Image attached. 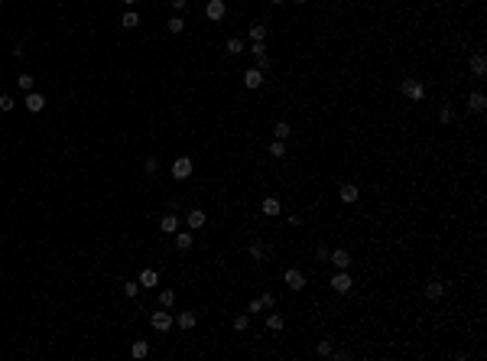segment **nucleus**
<instances>
[{
    "instance_id": "6e6552de",
    "label": "nucleus",
    "mask_w": 487,
    "mask_h": 361,
    "mask_svg": "<svg viewBox=\"0 0 487 361\" xmlns=\"http://www.w3.org/2000/svg\"><path fill=\"white\" fill-rule=\"evenodd\" d=\"M328 263H331L335 270H348V267H351V254L344 251V248H335V251L328 254Z\"/></svg>"
},
{
    "instance_id": "b1692460",
    "label": "nucleus",
    "mask_w": 487,
    "mask_h": 361,
    "mask_svg": "<svg viewBox=\"0 0 487 361\" xmlns=\"http://www.w3.org/2000/svg\"><path fill=\"white\" fill-rule=\"evenodd\" d=\"M331 351H335L331 339H322V342H318V345H315V355H318V358H331Z\"/></svg>"
},
{
    "instance_id": "f3484780",
    "label": "nucleus",
    "mask_w": 487,
    "mask_h": 361,
    "mask_svg": "<svg viewBox=\"0 0 487 361\" xmlns=\"http://www.w3.org/2000/svg\"><path fill=\"white\" fill-rule=\"evenodd\" d=\"M159 231H163V234H175V231H179V218H175V215H163V218H159Z\"/></svg>"
},
{
    "instance_id": "393cba45",
    "label": "nucleus",
    "mask_w": 487,
    "mask_h": 361,
    "mask_svg": "<svg viewBox=\"0 0 487 361\" xmlns=\"http://www.w3.org/2000/svg\"><path fill=\"white\" fill-rule=\"evenodd\" d=\"M270 156H273V160L286 156V140H273V143H270Z\"/></svg>"
},
{
    "instance_id": "c756f323",
    "label": "nucleus",
    "mask_w": 487,
    "mask_h": 361,
    "mask_svg": "<svg viewBox=\"0 0 487 361\" xmlns=\"http://www.w3.org/2000/svg\"><path fill=\"white\" fill-rule=\"evenodd\" d=\"M289 134H292V130H289V124H286V121H279V124L273 127V137H276V140H286Z\"/></svg>"
},
{
    "instance_id": "7c9ffc66",
    "label": "nucleus",
    "mask_w": 487,
    "mask_h": 361,
    "mask_svg": "<svg viewBox=\"0 0 487 361\" xmlns=\"http://www.w3.org/2000/svg\"><path fill=\"white\" fill-rule=\"evenodd\" d=\"M192 241H195L192 234H175V248H179V251H189V248H192Z\"/></svg>"
},
{
    "instance_id": "cd10ccee",
    "label": "nucleus",
    "mask_w": 487,
    "mask_h": 361,
    "mask_svg": "<svg viewBox=\"0 0 487 361\" xmlns=\"http://www.w3.org/2000/svg\"><path fill=\"white\" fill-rule=\"evenodd\" d=\"M227 52H231V56L237 59V56H241V52H244V39H237V36H231V39H227Z\"/></svg>"
},
{
    "instance_id": "412c9836",
    "label": "nucleus",
    "mask_w": 487,
    "mask_h": 361,
    "mask_svg": "<svg viewBox=\"0 0 487 361\" xmlns=\"http://www.w3.org/2000/svg\"><path fill=\"white\" fill-rule=\"evenodd\" d=\"M267 329H270V332H283V329H286V319H283L279 312H270V316H267Z\"/></svg>"
},
{
    "instance_id": "dca6fc26",
    "label": "nucleus",
    "mask_w": 487,
    "mask_h": 361,
    "mask_svg": "<svg viewBox=\"0 0 487 361\" xmlns=\"http://www.w3.org/2000/svg\"><path fill=\"white\" fill-rule=\"evenodd\" d=\"M244 85L250 88V91H257V88L263 85V72H260V68H247V72H244Z\"/></svg>"
},
{
    "instance_id": "58836bf2",
    "label": "nucleus",
    "mask_w": 487,
    "mask_h": 361,
    "mask_svg": "<svg viewBox=\"0 0 487 361\" xmlns=\"http://www.w3.org/2000/svg\"><path fill=\"white\" fill-rule=\"evenodd\" d=\"M331 358H335V361H348L351 351H348V348H338V351H331Z\"/></svg>"
},
{
    "instance_id": "20e7f679",
    "label": "nucleus",
    "mask_w": 487,
    "mask_h": 361,
    "mask_svg": "<svg viewBox=\"0 0 487 361\" xmlns=\"http://www.w3.org/2000/svg\"><path fill=\"white\" fill-rule=\"evenodd\" d=\"M283 280H286V286L292 290V293H299V290H305V283H309V280H305V274H302V270H299V267H289L286 274H283Z\"/></svg>"
},
{
    "instance_id": "0eeeda50",
    "label": "nucleus",
    "mask_w": 487,
    "mask_h": 361,
    "mask_svg": "<svg viewBox=\"0 0 487 361\" xmlns=\"http://www.w3.org/2000/svg\"><path fill=\"white\" fill-rule=\"evenodd\" d=\"M338 199L344 202V205H354V202L361 199V189L354 186V182H341V186H338Z\"/></svg>"
},
{
    "instance_id": "a19ab883",
    "label": "nucleus",
    "mask_w": 487,
    "mask_h": 361,
    "mask_svg": "<svg viewBox=\"0 0 487 361\" xmlns=\"http://www.w3.org/2000/svg\"><path fill=\"white\" fill-rule=\"evenodd\" d=\"M260 309H263V303H260V299H250V306H247V312H260Z\"/></svg>"
},
{
    "instance_id": "a211bd4d",
    "label": "nucleus",
    "mask_w": 487,
    "mask_h": 361,
    "mask_svg": "<svg viewBox=\"0 0 487 361\" xmlns=\"http://www.w3.org/2000/svg\"><path fill=\"white\" fill-rule=\"evenodd\" d=\"M247 39H250V42H263V39H267V26H263V23L247 26Z\"/></svg>"
},
{
    "instance_id": "c9c22d12",
    "label": "nucleus",
    "mask_w": 487,
    "mask_h": 361,
    "mask_svg": "<svg viewBox=\"0 0 487 361\" xmlns=\"http://www.w3.org/2000/svg\"><path fill=\"white\" fill-rule=\"evenodd\" d=\"M13 108H16V101L10 98V94H0V111H4V114H10Z\"/></svg>"
},
{
    "instance_id": "2f4dec72",
    "label": "nucleus",
    "mask_w": 487,
    "mask_h": 361,
    "mask_svg": "<svg viewBox=\"0 0 487 361\" xmlns=\"http://www.w3.org/2000/svg\"><path fill=\"white\" fill-rule=\"evenodd\" d=\"M137 293H140V283H137V280H127V283H123V296H127V299H134Z\"/></svg>"
},
{
    "instance_id": "72a5a7b5",
    "label": "nucleus",
    "mask_w": 487,
    "mask_h": 361,
    "mask_svg": "<svg viewBox=\"0 0 487 361\" xmlns=\"http://www.w3.org/2000/svg\"><path fill=\"white\" fill-rule=\"evenodd\" d=\"M166 30H169V33H182L185 30V20H182V16H172V20L166 23Z\"/></svg>"
},
{
    "instance_id": "4be33fe9",
    "label": "nucleus",
    "mask_w": 487,
    "mask_h": 361,
    "mask_svg": "<svg viewBox=\"0 0 487 361\" xmlns=\"http://www.w3.org/2000/svg\"><path fill=\"white\" fill-rule=\"evenodd\" d=\"M120 26H123V30H134V26H140V13H137V10H127V13L120 16Z\"/></svg>"
},
{
    "instance_id": "a18cd8bd",
    "label": "nucleus",
    "mask_w": 487,
    "mask_h": 361,
    "mask_svg": "<svg viewBox=\"0 0 487 361\" xmlns=\"http://www.w3.org/2000/svg\"><path fill=\"white\" fill-rule=\"evenodd\" d=\"M422 4H429V0H422Z\"/></svg>"
},
{
    "instance_id": "ea45409f",
    "label": "nucleus",
    "mask_w": 487,
    "mask_h": 361,
    "mask_svg": "<svg viewBox=\"0 0 487 361\" xmlns=\"http://www.w3.org/2000/svg\"><path fill=\"white\" fill-rule=\"evenodd\" d=\"M169 4H172V10H175V13H182L185 7H189V0H169Z\"/></svg>"
},
{
    "instance_id": "9b49d317",
    "label": "nucleus",
    "mask_w": 487,
    "mask_h": 361,
    "mask_svg": "<svg viewBox=\"0 0 487 361\" xmlns=\"http://www.w3.org/2000/svg\"><path fill=\"white\" fill-rule=\"evenodd\" d=\"M260 212H263V215H267V218H276V215L283 212V202H279L276 196H267V199H263V202H260Z\"/></svg>"
},
{
    "instance_id": "4468645a",
    "label": "nucleus",
    "mask_w": 487,
    "mask_h": 361,
    "mask_svg": "<svg viewBox=\"0 0 487 361\" xmlns=\"http://www.w3.org/2000/svg\"><path fill=\"white\" fill-rule=\"evenodd\" d=\"M484 108H487L484 91H471V94H468V111H471V114H481Z\"/></svg>"
},
{
    "instance_id": "c85d7f7f",
    "label": "nucleus",
    "mask_w": 487,
    "mask_h": 361,
    "mask_svg": "<svg viewBox=\"0 0 487 361\" xmlns=\"http://www.w3.org/2000/svg\"><path fill=\"white\" fill-rule=\"evenodd\" d=\"M172 303H175V293L172 290H163V293H159V306H163V309H172Z\"/></svg>"
},
{
    "instance_id": "f8f14e48",
    "label": "nucleus",
    "mask_w": 487,
    "mask_h": 361,
    "mask_svg": "<svg viewBox=\"0 0 487 361\" xmlns=\"http://www.w3.org/2000/svg\"><path fill=\"white\" fill-rule=\"evenodd\" d=\"M422 293H426V299H432V303H439V299L445 296V283H442V280H429Z\"/></svg>"
},
{
    "instance_id": "2eb2a0df",
    "label": "nucleus",
    "mask_w": 487,
    "mask_h": 361,
    "mask_svg": "<svg viewBox=\"0 0 487 361\" xmlns=\"http://www.w3.org/2000/svg\"><path fill=\"white\" fill-rule=\"evenodd\" d=\"M185 222H189V228H192V231H198V228H205V222H208V215L201 212V208H192V212L185 215Z\"/></svg>"
},
{
    "instance_id": "5701e85b",
    "label": "nucleus",
    "mask_w": 487,
    "mask_h": 361,
    "mask_svg": "<svg viewBox=\"0 0 487 361\" xmlns=\"http://www.w3.org/2000/svg\"><path fill=\"white\" fill-rule=\"evenodd\" d=\"M439 124H455V108L451 104H442V111H439Z\"/></svg>"
},
{
    "instance_id": "4c0bfd02",
    "label": "nucleus",
    "mask_w": 487,
    "mask_h": 361,
    "mask_svg": "<svg viewBox=\"0 0 487 361\" xmlns=\"http://www.w3.org/2000/svg\"><path fill=\"white\" fill-rule=\"evenodd\" d=\"M260 303H263V309H270V306H276V296H273V293H263Z\"/></svg>"
},
{
    "instance_id": "f257e3e1",
    "label": "nucleus",
    "mask_w": 487,
    "mask_h": 361,
    "mask_svg": "<svg viewBox=\"0 0 487 361\" xmlns=\"http://www.w3.org/2000/svg\"><path fill=\"white\" fill-rule=\"evenodd\" d=\"M400 94L403 98H409L413 104H419L426 98V85H422V78H403L400 82Z\"/></svg>"
},
{
    "instance_id": "6ab92c4d",
    "label": "nucleus",
    "mask_w": 487,
    "mask_h": 361,
    "mask_svg": "<svg viewBox=\"0 0 487 361\" xmlns=\"http://www.w3.org/2000/svg\"><path fill=\"white\" fill-rule=\"evenodd\" d=\"M195 322H198V316H195V312H179V316H175V325L185 329V332L195 329Z\"/></svg>"
},
{
    "instance_id": "423d86ee",
    "label": "nucleus",
    "mask_w": 487,
    "mask_h": 361,
    "mask_svg": "<svg viewBox=\"0 0 487 361\" xmlns=\"http://www.w3.org/2000/svg\"><path fill=\"white\" fill-rule=\"evenodd\" d=\"M468 72H471L474 78H484V75H487V59H484V52H474V56L468 59Z\"/></svg>"
},
{
    "instance_id": "bb28decb",
    "label": "nucleus",
    "mask_w": 487,
    "mask_h": 361,
    "mask_svg": "<svg viewBox=\"0 0 487 361\" xmlns=\"http://www.w3.org/2000/svg\"><path fill=\"white\" fill-rule=\"evenodd\" d=\"M247 325H250V312L234 316V332H247Z\"/></svg>"
},
{
    "instance_id": "f03ea898",
    "label": "nucleus",
    "mask_w": 487,
    "mask_h": 361,
    "mask_svg": "<svg viewBox=\"0 0 487 361\" xmlns=\"http://www.w3.org/2000/svg\"><path fill=\"white\" fill-rule=\"evenodd\" d=\"M192 170H195L192 156H175V160H172V179L175 182H185L192 176Z\"/></svg>"
},
{
    "instance_id": "473e14b6",
    "label": "nucleus",
    "mask_w": 487,
    "mask_h": 361,
    "mask_svg": "<svg viewBox=\"0 0 487 361\" xmlns=\"http://www.w3.org/2000/svg\"><path fill=\"white\" fill-rule=\"evenodd\" d=\"M328 254H331V248L318 244V248H315V263H328Z\"/></svg>"
},
{
    "instance_id": "39448f33",
    "label": "nucleus",
    "mask_w": 487,
    "mask_h": 361,
    "mask_svg": "<svg viewBox=\"0 0 487 361\" xmlns=\"http://www.w3.org/2000/svg\"><path fill=\"white\" fill-rule=\"evenodd\" d=\"M224 13H227L224 0H208V4H205V16L211 23H221V20H224Z\"/></svg>"
},
{
    "instance_id": "e433bc0d",
    "label": "nucleus",
    "mask_w": 487,
    "mask_h": 361,
    "mask_svg": "<svg viewBox=\"0 0 487 361\" xmlns=\"http://www.w3.org/2000/svg\"><path fill=\"white\" fill-rule=\"evenodd\" d=\"M263 254H267V251H263V244H250V257L253 260H263Z\"/></svg>"
},
{
    "instance_id": "9d476101",
    "label": "nucleus",
    "mask_w": 487,
    "mask_h": 361,
    "mask_svg": "<svg viewBox=\"0 0 487 361\" xmlns=\"http://www.w3.org/2000/svg\"><path fill=\"white\" fill-rule=\"evenodd\" d=\"M149 325H153L156 332H169L172 325H175V319H172L169 312H153V316H149Z\"/></svg>"
},
{
    "instance_id": "49530a36",
    "label": "nucleus",
    "mask_w": 487,
    "mask_h": 361,
    "mask_svg": "<svg viewBox=\"0 0 487 361\" xmlns=\"http://www.w3.org/2000/svg\"><path fill=\"white\" fill-rule=\"evenodd\" d=\"M0 4H4V0H0Z\"/></svg>"
},
{
    "instance_id": "79ce46f5",
    "label": "nucleus",
    "mask_w": 487,
    "mask_h": 361,
    "mask_svg": "<svg viewBox=\"0 0 487 361\" xmlns=\"http://www.w3.org/2000/svg\"><path fill=\"white\" fill-rule=\"evenodd\" d=\"M292 4H296V7H302V4H309V0H292Z\"/></svg>"
},
{
    "instance_id": "37998d69",
    "label": "nucleus",
    "mask_w": 487,
    "mask_h": 361,
    "mask_svg": "<svg viewBox=\"0 0 487 361\" xmlns=\"http://www.w3.org/2000/svg\"><path fill=\"white\" fill-rule=\"evenodd\" d=\"M270 4H276V7H279V4H286V0H270Z\"/></svg>"
},
{
    "instance_id": "ddd939ff",
    "label": "nucleus",
    "mask_w": 487,
    "mask_h": 361,
    "mask_svg": "<svg viewBox=\"0 0 487 361\" xmlns=\"http://www.w3.org/2000/svg\"><path fill=\"white\" fill-rule=\"evenodd\" d=\"M42 108H46V98H42L39 91H26V111H30V114H39Z\"/></svg>"
},
{
    "instance_id": "1a4fd4ad",
    "label": "nucleus",
    "mask_w": 487,
    "mask_h": 361,
    "mask_svg": "<svg viewBox=\"0 0 487 361\" xmlns=\"http://www.w3.org/2000/svg\"><path fill=\"white\" fill-rule=\"evenodd\" d=\"M140 290H156L159 286V274H156V267H143L140 270Z\"/></svg>"
},
{
    "instance_id": "7ed1b4c3",
    "label": "nucleus",
    "mask_w": 487,
    "mask_h": 361,
    "mask_svg": "<svg viewBox=\"0 0 487 361\" xmlns=\"http://www.w3.org/2000/svg\"><path fill=\"white\" fill-rule=\"evenodd\" d=\"M328 286L335 290V293H341V296H344V293H351L354 280H351V274H348V270H335V277L328 280Z\"/></svg>"
},
{
    "instance_id": "aec40b11",
    "label": "nucleus",
    "mask_w": 487,
    "mask_h": 361,
    "mask_svg": "<svg viewBox=\"0 0 487 361\" xmlns=\"http://www.w3.org/2000/svg\"><path fill=\"white\" fill-rule=\"evenodd\" d=\"M146 355H149V342L137 339L134 345H130V358H137V361H140V358H146Z\"/></svg>"
},
{
    "instance_id": "a878e982",
    "label": "nucleus",
    "mask_w": 487,
    "mask_h": 361,
    "mask_svg": "<svg viewBox=\"0 0 487 361\" xmlns=\"http://www.w3.org/2000/svg\"><path fill=\"white\" fill-rule=\"evenodd\" d=\"M16 85H20V91H33V85H36V78H33L30 72H23L20 78H16Z\"/></svg>"
},
{
    "instance_id": "c03bdc74",
    "label": "nucleus",
    "mask_w": 487,
    "mask_h": 361,
    "mask_svg": "<svg viewBox=\"0 0 487 361\" xmlns=\"http://www.w3.org/2000/svg\"><path fill=\"white\" fill-rule=\"evenodd\" d=\"M123 4H127V7H134V4H137V0H123Z\"/></svg>"
},
{
    "instance_id": "f704fd0d",
    "label": "nucleus",
    "mask_w": 487,
    "mask_h": 361,
    "mask_svg": "<svg viewBox=\"0 0 487 361\" xmlns=\"http://www.w3.org/2000/svg\"><path fill=\"white\" fill-rule=\"evenodd\" d=\"M143 170H146L149 176L159 173V156H146V160H143Z\"/></svg>"
}]
</instances>
